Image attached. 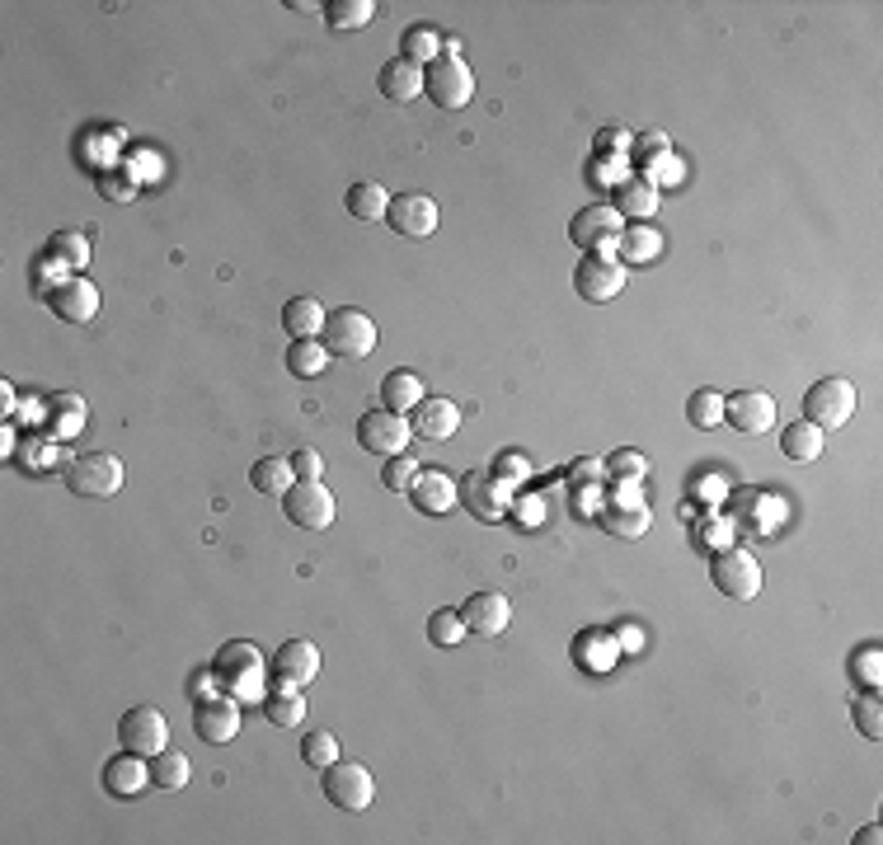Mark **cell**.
<instances>
[{
  "mask_svg": "<svg viewBox=\"0 0 883 845\" xmlns=\"http://www.w3.org/2000/svg\"><path fill=\"white\" fill-rule=\"evenodd\" d=\"M249 484L264 494V498H287L297 475H291V460L287 456H264L255 460V470H249Z\"/></svg>",
  "mask_w": 883,
  "mask_h": 845,
  "instance_id": "cell-29",
  "label": "cell"
},
{
  "mask_svg": "<svg viewBox=\"0 0 883 845\" xmlns=\"http://www.w3.org/2000/svg\"><path fill=\"white\" fill-rule=\"evenodd\" d=\"M489 475H498V479L513 489L517 479H527V475H532V465H527V456H522V451H508V456H498V465H494Z\"/></svg>",
  "mask_w": 883,
  "mask_h": 845,
  "instance_id": "cell-47",
  "label": "cell"
},
{
  "mask_svg": "<svg viewBox=\"0 0 883 845\" xmlns=\"http://www.w3.org/2000/svg\"><path fill=\"white\" fill-rule=\"evenodd\" d=\"M264 718H268L272 728H297V724H306V695H301V690H287V686L268 690V695H264Z\"/></svg>",
  "mask_w": 883,
  "mask_h": 845,
  "instance_id": "cell-31",
  "label": "cell"
},
{
  "mask_svg": "<svg viewBox=\"0 0 883 845\" xmlns=\"http://www.w3.org/2000/svg\"><path fill=\"white\" fill-rule=\"evenodd\" d=\"M781 451L794 465H813L817 456H823V428H813L808 418L804 422H790V428L781 433Z\"/></svg>",
  "mask_w": 883,
  "mask_h": 845,
  "instance_id": "cell-30",
  "label": "cell"
},
{
  "mask_svg": "<svg viewBox=\"0 0 883 845\" xmlns=\"http://www.w3.org/2000/svg\"><path fill=\"white\" fill-rule=\"evenodd\" d=\"M329 367V348L320 344V338H297V344L287 348V371L301 376V380H315Z\"/></svg>",
  "mask_w": 883,
  "mask_h": 845,
  "instance_id": "cell-33",
  "label": "cell"
},
{
  "mask_svg": "<svg viewBox=\"0 0 883 845\" xmlns=\"http://www.w3.org/2000/svg\"><path fill=\"white\" fill-rule=\"evenodd\" d=\"M629 141H635V137L621 132V127H602V132H597V151H625L629 156Z\"/></svg>",
  "mask_w": 883,
  "mask_h": 845,
  "instance_id": "cell-52",
  "label": "cell"
},
{
  "mask_svg": "<svg viewBox=\"0 0 883 845\" xmlns=\"http://www.w3.org/2000/svg\"><path fill=\"white\" fill-rule=\"evenodd\" d=\"M376 84H381V95L390 103H409L414 95H424V67L409 57H390L381 67V76H376Z\"/></svg>",
  "mask_w": 883,
  "mask_h": 845,
  "instance_id": "cell-24",
  "label": "cell"
},
{
  "mask_svg": "<svg viewBox=\"0 0 883 845\" xmlns=\"http://www.w3.org/2000/svg\"><path fill=\"white\" fill-rule=\"evenodd\" d=\"M118 743L137 756H160L165 743H170V724H165V714L156 705H132L118 724Z\"/></svg>",
  "mask_w": 883,
  "mask_h": 845,
  "instance_id": "cell-12",
  "label": "cell"
},
{
  "mask_svg": "<svg viewBox=\"0 0 883 845\" xmlns=\"http://www.w3.org/2000/svg\"><path fill=\"white\" fill-rule=\"evenodd\" d=\"M597 521H602V531L606 536H616V540H639L644 531H648V507H644V498H639V489H621L612 503H602V513H597Z\"/></svg>",
  "mask_w": 883,
  "mask_h": 845,
  "instance_id": "cell-17",
  "label": "cell"
},
{
  "mask_svg": "<svg viewBox=\"0 0 883 845\" xmlns=\"http://www.w3.org/2000/svg\"><path fill=\"white\" fill-rule=\"evenodd\" d=\"M194 728H198V737L207 747L230 743V737L240 733V700H236V695H226V690L207 695V700H198V709H194Z\"/></svg>",
  "mask_w": 883,
  "mask_h": 845,
  "instance_id": "cell-14",
  "label": "cell"
},
{
  "mask_svg": "<svg viewBox=\"0 0 883 845\" xmlns=\"http://www.w3.org/2000/svg\"><path fill=\"white\" fill-rule=\"evenodd\" d=\"M409 437H414V422H405V414H390V409H367L363 422H357V441L371 451V456H405L409 451Z\"/></svg>",
  "mask_w": 883,
  "mask_h": 845,
  "instance_id": "cell-11",
  "label": "cell"
},
{
  "mask_svg": "<svg viewBox=\"0 0 883 845\" xmlns=\"http://www.w3.org/2000/svg\"><path fill=\"white\" fill-rule=\"evenodd\" d=\"M460 620H466L470 634H479V639H494V634L508 629L513 620V602L503 597V592H475V597L460 606Z\"/></svg>",
  "mask_w": 883,
  "mask_h": 845,
  "instance_id": "cell-20",
  "label": "cell"
},
{
  "mask_svg": "<svg viewBox=\"0 0 883 845\" xmlns=\"http://www.w3.org/2000/svg\"><path fill=\"white\" fill-rule=\"evenodd\" d=\"M466 634L470 629H466V620H460V610H433V616H428V639L437 648H456Z\"/></svg>",
  "mask_w": 883,
  "mask_h": 845,
  "instance_id": "cell-41",
  "label": "cell"
},
{
  "mask_svg": "<svg viewBox=\"0 0 883 845\" xmlns=\"http://www.w3.org/2000/svg\"><path fill=\"white\" fill-rule=\"evenodd\" d=\"M151 785L165 794H179L188 785V756L183 752H160L151 756Z\"/></svg>",
  "mask_w": 883,
  "mask_h": 845,
  "instance_id": "cell-37",
  "label": "cell"
},
{
  "mask_svg": "<svg viewBox=\"0 0 883 845\" xmlns=\"http://www.w3.org/2000/svg\"><path fill=\"white\" fill-rule=\"evenodd\" d=\"M424 380H418L414 371H390L386 380H381V409H390V414H414L418 405H424Z\"/></svg>",
  "mask_w": 883,
  "mask_h": 845,
  "instance_id": "cell-26",
  "label": "cell"
},
{
  "mask_svg": "<svg viewBox=\"0 0 883 845\" xmlns=\"http://www.w3.org/2000/svg\"><path fill=\"white\" fill-rule=\"evenodd\" d=\"M508 513L522 521V526H540V517H545V503L536 498V494H513V503H508Z\"/></svg>",
  "mask_w": 883,
  "mask_h": 845,
  "instance_id": "cell-48",
  "label": "cell"
},
{
  "mask_svg": "<svg viewBox=\"0 0 883 845\" xmlns=\"http://www.w3.org/2000/svg\"><path fill=\"white\" fill-rule=\"evenodd\" d=\"M146 785H151V756H137L122 747L113 760H103V789L113 798H141Z\"/></svg>",
  "mask_w": 883,
  "mask_h": 845,
  "instance_id": "cell-19",
  "label": "cell"
},
{
  "mask_svg": "<svg viewBox=\"0 0 883 845\" xmlns=\"http://www.w3.org/2000/svg\"><path fill=\"white\" fill-rule=\"evenodd\" d=\"M710 578H714V587H720L724 597L752 602L756 592H762V564H756L743 545H728V549H720V555H714Z\"/></svg>",
  "mask_w": 883,
  "mask_h": 845,
  "instance_id": "cell-7",
  "label": "cell"
},
{
  "mask_svg": "<svg viewBox=\"0 0 883 845\" xmlns=\"http://www.w3.org/2000/svg\"><path fill=\"white\" fill-rule=\"evenodd\" d=\"M414 437H428V441H447L456 437L460 428V409L452 405V399H424V405L414 409Z\"/></svg>",
  "mask_w": 883,
  "mask_h": 845,
  "instance_id": "cell-25",
  "label": "cell"
},
{
  "mask_svg": "<svg viewBox=\"0 0 883 845\" xmlns=\"http://www.w3.org/2000/svg\"><path fill=\"white\" fill-rule=\"evenodd\" d=\"M851 714H855V728L870 737V743H879L883 737V709H879V690H865L860 700L851 705Z\"/></svg>",
  "mask_w": 883,
  "mask_h": 845,
  "instance_id": "cell-45",
  "label": "cell"
},
{
  "mask_svg": "<svg viewBox=\"0 0 883 845\" xmlns=\"http://www.w3.org/2000/svg\"><path fill=\"white\" fill-rule=\"evenodd\" d=\"M418 470H424V465H418L409 451H405V456H390V460H386V470H381V484H386L390 494H409V489H414V479H418Z\"/></svg>",
  "mask_w": 883,
  "mask_h": 845,
  "instance_id": "cell-43",
  "label": "cell"
},
{
  "mask_svg": "<svg viewBox=\"0 0 883 845\" xmlns=\"http://www.w3.org/2000/svg\"><path fill=\"white\" fill-rule=\"evenodd\" d=\"M724 422H733L738 433L756 437L775 422V399L766 390H738L733 399H724Z\"/></svg>",
  "mask_w": 883,
  "mask_h": 845,
  "instance_id": "cell-21",
  "label": "cell"
},
{
  "mask_svg": "<svg viewBox=\"0 0 883 845\" xmlns=\"http://www.w3.org/2000/svg\"><path fill=\"white\" fill-rule=\"evenodd\" d=\"M282 513H287L291 526H301V531H329L339 503H334V494L325 489V479H297L291 494L282 498Z\"/></svg>",
  "mask_w": 883,
  "mask_h": 845,
  "instance_id": "cell-4",
  "label": "cell"
},
{
  "mask_svg": "<svg viewBox=\"0 0 883 845\" xmlns=\"http://www.w3.org/2000/svg\"><path fill=\"white\" fill-rule=\"evenodd\" d=\"M574 291L583 296V301H616V296L625 291V264L612 249L583 254V264L574 272Z\"/></svg>",
  "mask_w": 883,
  "mask_h": 845,
  "instance_id": "cell-9",
  "label": "cell"
},
{
  "mask_svg": "<svg viewBox=\"0 0 883 845\" xmlns=\"http://www.w3.org/2000/svg\"><path fill=\"white\" fill-rule=\"evenodd\" d=\"M99 188H103V193H109L113 202H132V198H137V183L122 179V175H99Z\"/></svg>",
  "mask_w": 883,
  "mask_h": 845,
  "instance_id": "cell-51",
  "label": "cell"
},
{
  "mask_svg": "<svg viewBox=\"0 0 883 845\" xmlns=\"http://www.w3.org/2000/svg\"><path fill=\"white\" fill-rule=\"evenodd\" d=\"M606 470H612L616 479H639V475L648 470V465H644V456H639V451H616Z\"/></svg>",
  "mask_w": 883,
  "mask_h": 845,
  "instance_id": "cell-49",
  "label": "cell"
},
{
  "mask_svg": "<svg viewBox=\"0 0 883 845\" xmlns=\"http://www.w3.org/2000/svg\"><path fill=\"white\" fill-rule=\"evenodd\" d=\"M574 475H578V479H587V475H593V479H597V475H602V465H597V460H583V465H578V470H574Z\"/></svg>",
  "mask_w": 883,
  "mask_h": 845,
  "instance_id": "cell-55",
  "label": "cell"
},
{
  "mask_svg": "<svg viewBox=\"0 0 883 845\" xmlns=\"http://www.w3.org/2000/svg\"><path fill=\"white\" fill-rule=\"evenodd\" d=\"M456 489H460V503L470 507V517H479V521H503V517H508L513 494H517L498 475H479V470H470Z\"/></svg>",
  "mask_w": 883,
  "mask_h": 845,
  "instance_id": "cell-13",
  "label": "cell"
},
{
  "mask_svg": "<svg viewBox=\"0 0 883 845\" xmlns=\"http://www.w3.org/2000/svg\"><path fill=\"white\" fill-rule=\"evenodd\" d=\"M629 151H635L639 169L648 175V169H654L663 156H672V141H667L663 132H644V137H635V141H629Z\"/></svg>",
  "mask_w": 883,
  "mask_h": 845,
  "instance_id": "cell-46",
  "label": "cell"
},
{
  "mask_svg": "<svg viewBox=\"0 0 883 845\" xmlns=\"http://www.w3.org/2000/svg\"><path fill=\"white\" fill-rule=\"evenodd\" d=\"M272 682L287 686V690H301L315 682V672H320V648H315L310 639H287L278 653H272Z\"/></svg>",
  "mask_w": 883,
  "mask_h": 845,
  "instance_id": "cell-16",
  "label": "cell"
},
{
  "mask_svg": "<svg viewBox=\"0 0 883 845\" xmlns=\"http://www.w3.org/2000/svg\"><path fill=\"white\" fill-rule=\"evenodd\" d=\"M212 682H217V676H212V667H207V672L198 676V682H194V695H198V700H207V695H217V686H212Z\"/></svg>",
  "mask_w": 883,
  "mask_h": 845,
  "instance_id": "cell-53",
  "label": "cell"
},
{
  "mask_svg": "<svg viewBox=\"0 0 883 845\" xmlns=\"http://www.w3.org/2000/svg\"><path fill=\"white\" fill-rule=\"evenodd\" d=\"M851 676L865 690H879V682H883V648L879 644H870V648H860L855 658H851Z\"/></svg>",
  "mask_w": 883,
  "mask_h": 845,
  "instance_id": "cell-44",
  "label": "cell"
},
{
  "mask_svg": "<svg viewBox=\"0 0 883 845\" xmlns=\"http://www.w3.org/2000/svg\"><path fill=\"white\" fill-rule=\"evenodd\" d=\"M348 211L357 221H381L390 211V193L381 183H353L348 188Z\"/></svg>",
  "mask_w": 883,
  "mask_h": 845,
  "instance_id": "cell-35",
  "label": "cell"
},
{
  "mask_svg": "<svg viewBox=\"0 0 883 845\" xmlns=\"http://www.w3.org/2000/svg\"><path fill=\"white\" fill-rule=\"evenodd\" d=\"M616 639L612 634H602V629H583L578 634V644H574V658H578V667H587V672H606L616 663Z\"/></svg>",
  "mask_w": 883,
  "mask_h": 845,
  "instance_id": "cell-32",
  "label": "cell"
},
{
  "mask_svg": "<svg viewBox=\"0 0 883 845\" xmlns=\"http://www.w3.org/2000/svg\"><path fill=\"white\" fill-rule=\"evenodd\" d=\"M399 48H405L399 57L418 61V67H424V61L433 67V61L442 57V33H437L433 24H409V29H405V38H399Z\"/></svg>",
  "mask_w": 883,
  "mask_h": 845,
  "instance_id": "cell-36",
  "label": "cell"
},
{
  "mask_svg": "<svg viewBox=\"0 0 883 845\" xmlns=\"http://www.w3.org/2000/svg\"><path fill=\"white\" fill-rule=\"evenodd\" d=\"M616 211L621 217H629V221H648L658 211V188L648 183L644 175H629V179H621V188H616Z\"/></svg>",
  "mask_w": 883,
  "mask_h": 845,
  "instance_id": "cell-27",
  "label": "cell"
},
{
  "mask_svg": "<svg viewBox=\"0 0 883 845\" xmlns=\"http://www.w3.org/2000/svg\"><path fill=\"white\" fill-rule=\"evenodd\" d=\"M212 676H217V690L236 695L240 705H264V686H268V663L264 653L249 644V639H230L217 648L212 658Z\"/></svg>",
  "mask_w": 883,
  "mask_h": 845,
  "instance_id": "cell-1",
  "label": "cell"
},
{
  "mask_svg": "<svg viewBox=\"0 0 883 845\" xmlns=\"http://www.w3.org/2000/svg\"><path fill=\"white\" fill-rule=\"evenodd\" d=\"M301 760H306L310 771L325 775L334 760H339V743H334V733H306L301 737Z\"/></svg>",
  "mask_w": 883,
  "mask_h": 845,
  "instance_id": "cell-42",
  "label": "cell"
},
{
  "mask_svg": "<svg viewBox=\"0 0 883 845\" xmlns=\"http://www.w3.org/2000/svg\"><path fill=\"white\" fill-rule=\"evenodd\" d=\"M325 798L344 813H367L371 798H376L371 771L357 766V760H334V766L325 771Z\"/></svg>",
  "mask_w": 883,
  "mask_h": 845,
  "instance_id": "cell-10",
  "label": "cell"
},
{
  "mask_svg": "<svg viewBox=\"0 0 883 845\" xmlns=\"http://www.w3.org/2000/svg\"><path fill=\"white\" fill-rule=\"evenodd\" d=\"M879 836H883V832H879V827H865V832H860V836H855V841H860V845H879Z\"/></svg>",
  "mask_w": 883,
  "mask_h": 845,
  "instance_id": "cell-56",
  "label": "cell"
},
{
  "mask_svg": "<svg viewBox=\"0 0 883 845\" xmlns=\"http://www.w3.org/2000/svg\"><path fill=\"white\" fill-rule=\"evenodd\" d=\"M67 489H71L76 498H90V503L113 498V494L122 489V460L109 456V451H95V456L71 460V465H67Z\"/></svg>",
  "mask_w": 883,
  "mask_h": 845,
  "instance_id": "cell-3",
  "label": "cell"
},
{
  "mask_svg": "<svg viewBox=\"0 0 883 845\" xmlns=\"http://www.w3.org/2000/svg\"><path fill=\"white\" fill-rule=\"evenodd\" d=\"M386 221H390L395 236H405V240H428L433 230L442 226V211H437V202H433L428 193H405V198H390Z\"/></svg>",
  "mask_w": 883,
  "mask_h": 845,
  "instance_id": "cell-15",
  "label": "cell"
},
{
  "mask_svg": "<svg viewBox=\"0 0 883 845\" xmlns=\"http://www.w3.org/2000/svg\"><path fill=\"white\" fill-rule=\"evenodd\" d=\"M621 236H625V217L616 211V202H587L578 217L569 221V240L583 254H597V249H612L616 254V240Z\"/></svg>",
  "mask_w": 883,
  "mask_h": 845,
  "instance_id": "cell-5",
  "label": "cell"
},
{
  "mask_svg": "<svg viewBox=\"0 0 883 845\" xmlns=\"http://www.w3.org/2000/svg\"><path fill=\"white\" fill-rule=\"evenodd\" d=\"M409 503H414L424 517H447L452 507L460 503V489H456V479H447L442 470H418L414 489H409Z\"/></svg>",
  "mask_w": 883,
  "mask_h": 845,
  "instance_id": "cell-22",
  "label": "cell"
},
{
  "mask_svg": "<svg viewBox=\"0 0 883 845\" xmlns=\"http://www.w3.org/2000/svg\"><path fill=\"white\" fill-rule=\"evenodd\" d=\"M325 306L320 301H310V296H297V301H287L282 306V329L291 334V344H297V338H320L325 334Z\"/></svg>",
  "mask_w": 883,
  "mask_h": 845,
  "instance_id": "cell-28",
  "label": "cell"
},
{
  "mask_svg": "<svg viewBox=\"0 0 883 845\" xmlns=\"http://www.w3.org/2000/svg\"><path fill=\"white\" fill-rule=\"evenodd\" d=\"M663 245H667V236H663V230H654L648 221H629V226H625V236L616 240V259H621L625 268L654 264L658 254H663Z\"/></svg>",
  "mask_w": 883,
  "mask_h": 845,
  "instance_id": "cell-23",
  "label": "cell"
},
{
  "mask_svg": "<svg viewBox=\"0 0 883 845\" xmlns=\"http://www.w3.org/2000/svg\"><path fill=\"white\" fill-rule=\"evenodd\" d=\"M48 422H52V437H76L86 428V405H80V395H52L48 399Z\"/></svg>",
  "mask_w": 883,
  "mask_h": 845,
  "instance_id": "cell-34",
  "label": "cell"
},
{
  "mask_svg": "<svg viewBox=\"0 0 883 845\" xmlns=\"http://www.w3.org/2000/svg\"><path fill=\"white\" fill-rule=\"evenodd\" d=\"M442 57H460V38H452V33L442 38Z\"/></svg>",
  "mask_w": 883,
  "mask_h": 845,
  "instance_id": "cell-54",
  "label": "cell"
},
{
  "mask_svg": "<svg viewBox=\"0 0 883 845\" xmlns=\"http://www.w3.org/2000/svg\"><path fill=\"white\" fill-rule=\"evenodd\" d=\"M424 90H428V99L437 103V109L456 113V109H466V103L475 99V76H470V67L460 57H437L433 67L424 71Z\"/></svg>",
  "mask_w": 883,
  "mask_h": 845,
  "instance_id": "cell-6",
  "label": "cell"
},
{
  "mask_svg": "<svg viewBox=\"0 0 883 845\" xmlns=\"http://www.w3.org/2000/svg\"><path fill=\"white\" fill-rule=\"evenodd\" d=\"M48 310L57 315V320H67V325H86V320H95V310H99V287L90 278H80V272H71V278L48 296Z\"/></svg>",
  "mask_w": 883,
  "mask_h": 845,
  "instance_id": "cell-18",
  "label": "cell"
},
{
  "mask_svg": "<svg viewBox=\"0 0 883 845\" xmlns=\"http://www.w3.org/2000/svg\"><path fill=\"white\" fill-rule=\"evenodd\" d=\"M686 422L691 428H720L724 422V395H714V390H696L686 399Z\"/></svg>",
  "mask_w": 883,
  "mask_h": 845,
  "instance_id": "cell-40",
  "label": "cell"
},
{
  "mask_svg": "<svg viewBox=\"0 0 883 845\" xmlns=\"http://www.w3.org/2000/svg\"><path fill=\"white\" fill-rule=\"evenodd\" d=\"M320 470H325V460L315 456L310 447H301V451H291V475L297 479H320Z\"/></svg>",
  "mask_w": 883,
  "mask_h": 845,
  "instance_id": "cell-50",
  "label": "cell"
},
{
  "mask_svg": "<svg viewBox=\"0 0 883 845\" xmlns=\"http://www.w3.org/2000/svg\"><path fill=\"white\" fill-rule=\"evenodd\" d=\"M320 344L329 348V357H367L376 348V325L367 320L363 310H353V306L329 310Z\"/></svg>",
  "mask_w": 883,
  "mask_h": 845,
  "instance_id": "cell-8",
  "label": "cell"
},
{
  "mask_svg": "<svg viewBox=\"0 0 883 845\" xmlns=\"http://www.w3.org/2000/svg\"><path fill=\"white\" fill-rule=\"evenodd\" d=\"M855 405H860V395H855V386L851 380H841V376H827V380H817V386L804 395V418L813 422V428H846V422L855 418Z\"/></svg>",
  "mask_w": 883,
  "mask_h": 845,
  "instance_id": "cell-2",
  "label": "cell"
},
{
  "mask_svg": "<svg viewBox=\"0 0 883 845\" xmlns=\"http://www.w3.org/2000/svg\"><path fill=\"white\" fill-rule=\"evenodd\" d=\"M371 19H376V6H371V0H334V6H329V29H339V33L367 29Z\"/></svg>",
  "mask_w": 883,
  "mask_h": 845,
  "instance_id": "cell-39",
  "label": "cell"
},
{
  "mask_svg": "<svg viewBox=\"0 0 883 845\" xmlns=\"http://www.w3.org/2000/svg\"><path fill=\"white\" fill-rule=\"evenodd\" d=\"M48 254L61 264V268H71V272H80L90 264V240L86 236H76V230H57V236L48 240Z\"/></svg>",
  "mask_w": 883,
  "mask_h": 845,
  "instance_id": "cell-38",
  "label": "cell"
}]
</instances>
